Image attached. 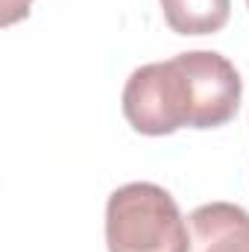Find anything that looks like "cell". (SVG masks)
I'll return each instance as SVG.
<instances>
[{
    "label": "cell",
    "mask_w": 249,
    "mask_h": 252,
    "mask_svg": "<svg viewBox=\"0 0 249 252\" xmlns=\"http://www.w3.org/2000/svg\"><path fill=\"white\" fill-rule=\"evenodd\" d=\"M109 252H190V232L176 199L153 182H129L106 202Z\"/></svg>",
    "instance_id": "cell-1"
},
{
    "label": "cell",
    "mask_w": 249,
    "mask_h": 252,
    "mask_svg": "<svg viewBox=\"0 0 249 252\" xmlns=\"http://www.w3.org/2000/svg\"><path fill=\"white\" fill-rule=\"evenodd\" d=\"M176 59L185 67L193 94V129L226 126L238 115L244 97L238 67L214 50H190Z\"/></svg>",
    "instance_id": "cell-3"
},
{
    "label": "cell",
    "mask_w": 249,
    "mask_h": 252,
    "mask_svg": "<svg viewBox=\"0 0 249 252\" xmlns=\"http://www.w3.org/2000/svg\"><path fill=\"white\" fill-rule=\"evenodd\" d=\"M247 6H249V0H247Z\"/></svg>",
    "instance_id": "cell-6"
},
{
    "label": "cell",
    "mask_w": 249,
    "mask_h": 252,
    "mask_svg": "<svg viewBox=\"0 0 249 252\" xmlns=\"http://www.w3.org/2000/svg\"><path fill=\"white\" fill-rule=\"evenodd\" d=\"M124 115L141 135H173L182 126H193V94L179 59L132 70L124 88Z\"/></svg>",
    "instance_id": "cell-2"
},
{
    "label": "cell",
    "mask_w": 249,
    "mask_h": 252,
    "mask_svg": "<svg viewBox=\"0 0 249 252\" xmlns=\"http://www.w3.org/2000/svg\"><path fill=\"white\" fill-rule=\"evenodd\" d=\"M176 35H214L229 24L232 0H158Z\"/></svg>",
    "instance_id": "cell-5"
},
{
    "label": "cell",
    "mask_w": 249,
    "mask_h": 252,
    "mask_svg": "<svg viewBox=\"0 0 249 252\" xmlns=\"http://www.w3.org/2000/svg\"><path fill=\"white\" fill-rule=\"evenodd\" d=\"M190 252H249V211L232 202H208L187 217Z\"/></svg>",
    "instance_id": "cell-4"
}]
</instances>
